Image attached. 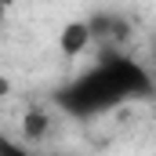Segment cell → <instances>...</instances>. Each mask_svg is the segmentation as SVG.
<instances>
[{"instance_id":"6da1fadb","label":"cell","mask_w":156,"mask_h":156,"mask_svg":"<svg viewBox=\"0 0 156 156\" xmlns=\"http://www.w3.org/2000/svg\"><path fill=\"white\" fill-rule=\"evenodd\" d=\"M149 94H153L149 69H142L123 51H102L91 69H83L80 76H73L69 83H62L55 91V102L69 116L91 120L131 102V98H149Z\"/></svg>"},{"instance_id":"7a4b0ae2","label":"cell","mask_w":156,"mask_h":156,"mask_svg":"<svg viewBox=\"0 0 156 156\" xmlns=\"http://www.w3.org/2000/svg\"><path fill=\"white\" fill-rule=\"evenodd\" d=\"M91 40H94L91 22H87V18H73V22H66V26L58 29V51H62L66 58H80V55L91 47Z\"/></svg>"},{"instance_id":"3957f363","label":"cell","mask_w":156,"mask_h":156,"mask_svg":"<svg viewBox=\"0 0 156 156\" xmlns=\"http://www.w3.org/2000/svg\"><path fill=\"white\" fill-rule=\"evenodd\" d=\"M91 22V33H94V40H120L123 37V22L120 18H113V15H91L87 18Z\"/></svg>"},{"instance_id":"277c9868","label":"cell","mask_w":156,"mask_h":156,"mask_svg":"<svg viewBox=\"0 0 156 156\" xmlns=\"http://www.w3.org/2000/svg\"><path fill=\"white\" fill-rule=\"evenodd\" d=\"M0 156H44V153H33L29 145H22V142H15V138L0 134Z\"/></svg>"},{"instance_id":"5b68a950","label":"cell","mask_w":156,"mask_h":156,"mask_svg":"<svg viewBox=\"0 0 156 156\" xmlns=\"http://www.w3.org/2000/svg\"><path fill=\"white\" fill-rule=\"evenodd\" d=\"M26 123H29V138H37V131L44 134V123H47V120L37 116V113H29V116H26Z\"/></svg>"},{"instance_id":"8992f818","label":"cell","mask_w":156,"mask_h":156,"mask_svg":"<svg viewBox=\"0 0 156 156\" xmlns=\"http://www.w3.org/2000/svg\"><path fill=\"white\" fill-rule=\"evenodd\" d=\"M11 7H15V0H0V22L11 15Z\"/></svg>"},{"instance_id":"52a82bcc","label":"cell","mask_w":156,"mask_h":156,"mask_svg":"<svg viewBox=\"0 0 156 156\" xmlns=\"http://www.w3.org/2000/svg\"><path fill=\"white\" fill-rule=\"evenodd\" d=\"M153 113H156V102H153Z\"/></svg>"}]
</instances>
